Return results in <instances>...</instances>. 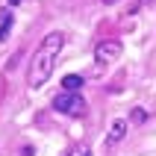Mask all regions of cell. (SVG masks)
Wrapping results in <instances>:
<instances>
[{"label":"cell","mask_w":156,"mask_h":156,"mask_svg":"<svg viewBox=\"0 0 156 156\" xmlns=\"http://www.w3.org/2000/svg\"><path fill=\"white\" fill-rule=\"evenodd\" d=\"M62 44H65V33H47V35H44V41L38 44V50L33 53V62H30V71H27V83H30V88H41L44 83L50 80Z\"/></svg>","instance_id":"1"},{"label":"cell","mask_w":156,"mask_h":156,"mask_svg":"<svg viewBox=\"0 0 156 156\" xmlns=\"http://www.w3.org/2000/svg\"><path fill=\"white\" fill-rule=\"evenodd\" d=\"M53 109L62 115H71V118H77V115L86 112V100L80 94H71V91H62V94L53 97Z\"/></svg>","instance_id":"2"},{"label":"cell","mask_w":156,"mask_h":156,"mask_svg":"<svg viewBox=\"0 0 156 156\" xmlns=\"http://www.w3.org/2000/svg\"><path fill=\"white\" fill-rule=\"evenodd\" d=\"M121 41L118 38H106V41H97L94 47V62L97 65H112V62H118V56H121Z\"/></svg>","instance_id":"3"},{"label":"cell","mask_w":156,"mask_h":156,"mask_svg":"<svg viewBox=\"0 0 156 156\" xmlns=\"http://www.w3.org/2000/svg\"><path fill=\"white\" fill-rule=\"evenodd\" d=\"M12 27H15V15H12L9 9H3V12H0V41H6V38H9Z\"/></svg>","instance_id":"4"},{"label":"cell","mask_w":156,"mask_h":156,"mask_svg":"<svg viewBox=\"0 0 156 156\" xmlns=\"http://www.w3.org/2000/svg\"><path fill=\"white\" fill-rule=\"evenodd\" d=\"M62 88L71 91V94H77V88H83V77H80V74H68V77H62Z\"/></svg>","instance_id":"5"},{"label":"cell","mask_w":156,"mask_h":156,"mask_svg":"<svg viewBox=\"0 0 156 156\" xmlns=\"http://www.w3.org/2000/svg\"><path fill=\"white\" fill-rule=\"evenodd\" d=\"M124 130H127V121H115L112 130H109V144H118L124 139Z\"/></svg>","instance_id":"6"},{"label":"cell","mask_w":156,"mask_h":156,"mask_svg":"<svg viewBox=\"0 0 156 156\" xmlns=\"http://www.w3.org/2000/svg\"><path fill=\"white\" fill-rule=\"evenodd\" d=\"M68 156H91V150H88V144H77L74 150H68Z\"/></svg>","instance_id":"7"},{"label":"cell","mask_w":156,"mask_h":156,"mask_svg":"<svg viewBox=\"0 0 156 156\" xmlns=\"http://www.w3.org/2000/svg\"><path fill=\"white\" fill-rule=\"evenodd\" d=\"M144 118H147L144 109H133V121H136V124H144Z\"/></svg>","instance_id":"8"},{"label":"cell","mask_w":156,"mask_h":156,"mask_svg":"<svg viewBox=\"0 0 156 156\" xmlns=\"http://www.w3.org/2000/svg\"><path fill=\"white\" fill-rule=\"evenodd\" d=\"M15 3H21V0H9V6H15Z\"/></svg>","instance_id":"9"}]
</instances>
